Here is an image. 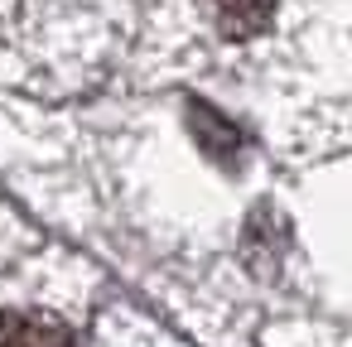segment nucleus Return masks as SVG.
Masks as SVG:
<instances>
[{
    "instance_id": "nucleus-3",
    "label": "nucleus",
    "mask_w": 352,
    "mask_h": 347,
    "mask_svg": "<svg viewBox=\"0 0 352 347\" xmlns=\"http://www.w3.org/2000/svg\"><path fill=\"white\" fill-rule=\"evenodd\" d=\"M188 126H193V135H198V145L212 155V159H232L236 155V145H241V135H236V126L222 116V111H212L208 102H198L193 111H188Z\"/></svg>"
},
{
    "instance_id": "nucleus-2",
    "label": "nucleus",
    "mask_w": 352,
    "mask_h": 347,
    "mask_svg": "<svg viewBox=\"0 0 352 347\" xmlns=\"http://www.w3.org/2000/svg\"><path fill=\"white\" fill-rule=\"evenodd\" d=\"M212 15L227 39H251L275 25V0H212Z\"/></svg>"
},
{
    "instance_id": "nucleus-1",
    "label": "nucleus",
    "mask_w": 352,
    "mask_h": 347,
    "mask_svg": "<svg viewBox=\"0 0 352 347\" xmlns=\"http://www.w3.org/2000/svg\"><path fill=\"white\" fill-rule=\"evenodd\" d=\"M0 347H73V333L44 313H0Z\"/></svg>"
}]
</instances>
